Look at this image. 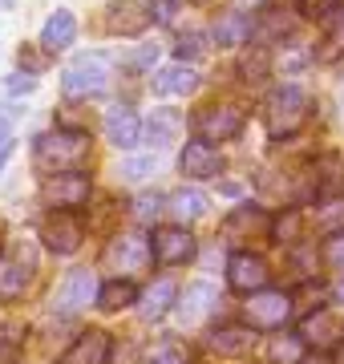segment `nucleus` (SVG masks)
Wrapping results in <instances>:
<instances>
[{
	"label": "nucleus",
	"mask_w": 344,
	"mask_h": 364,
	"mask_svg": "<svg viewBox=\"0 0 344 364\" xmlns=\"http://www.w3.org/2000/svg\"><path fill=\"white\" fill-rule=\"evenodd\" d=\"M33 279V255L21 251V255H9L0 259V299H16Z\"/></svg>",
	"instance_id": "obj_20"
},
{
	"label": "nucleus",
	"mask_w": 344,
	"mask_h": 364,
	"mask_svg": "<svg viewBox=\"0 0 344 364\" xmlns=\"http://www.w3.org/2000/svg\"><path fill=\"white\" fill-rule=\"evenodd\" d=\"M41 195L53 210H77L90 203V178L81 170H65V174H45Z\"/></svg>",
	"instance_id": "obj_5"
},
{
	"label": "nucleus",
	"mask_w": 344,
	"mask_h": 364,
	"mask_svg": "<svg viewBox=\"0 0 344 364\" xmlns=\"http://www.w3.org/2000/svg\"><path fill=\"white\" fill-rule=\"evenodd\" d=\"M33 90H37V77H28V73H25V77L16 73V77L9 81V93H33Z\"/></svg>",
	"instance_id": "obj_40"
},
{
	"label": "nucleus",
	"mask_w": 344,
	"mask_h": 364,
	"mask_svg": "<svg viewBox=\"0 0 344 364\" xmlns=\"http://www.w3.org/2000/svg\"><path fill=\"white\" fill-rule=\"evenodd\" d=\"M239 69H243L247 81H264L272 73V53H267V45H252V53L239 61Z\"/></svg>",
	"instance_id": "obj_29"
},
{
	"label": "nucleus",
	"mask_w": 344,
	"mask_h": 364,
	"mask_svg": "<svg viewBox=\"0 0 344 364\" xmlns=\"http://www.w3.org/2000/svg\"><path fill=\"white\" fill-rule=\"evenodd\" d=\"M146 174H154V158L146 154V158H122V166H118V178L122 182H142Z\"/></svg>",
	"instance_id": "obj_31"
},
{
	"label": "nucleus",
	"mask_w": 344,
	"mask_h": 364,
	"mask_svg": "<svg viewBox=\"0 0 344 364\" xmlns=\"http://www.w3.org/2000/svg\"><path fill=\"white\" fill-rule=\"evenodd\" d=\"M178 130H183V117L174 114V109H154V117L142 126V134H146V142H150V146L174 142V138H178Z\"/></svg>",
	"instance_id": "obj_25"
},
{
	"label": "nucleus",
	"mask_w": 344,
	"mask_h": 364,
	"mask_svg": "<svg viewBox=\"0 0 344 364\" xmlns=\"http://www.w3.org/2000/svg\"><path fill=\"white\" fill-rule=\"evenodd\" d=\"M272 227H276L272 215L259 210V207H252V203H247V207H235L231 219L223 223V231L231 235V239H239V235H272Z\"/></svg>",
	"instance_id": "obj_21"
},
{
	"label": "nucleus",
	"mask_w": 344,
	"mask_h": 364,
	"mask_svg": "<svg viewBox=\"0 0 344 364\" xmlns=\"http://www.w3.org/2000/svg\"><path fill=\"white\" fill-rule=\"evenodd\" d=\"M324 263H328L332 272H344V235H332L328 243H324Z\"/></svg>",
	"instance_id": "obj_35"
},
{
	"label": "nucleus",
	"mask_w": 344,
	"mask_h": 364,
	"mask_svg": "<svg viewBox=\"0 0 344 364\" xmlns=\"http://www.w3.org/2000/svg\"><path fill=\"white\" fill-rule=\"evenodd\" d=\"M296 231H300V215L296 210H288L284 219H276V227H272V235H276L279 243H291L296 239Z\"/></svg>",
	"instance_id": "obj_34"
},
{
	"label": "nucleus",
	"mask_w": 344,
	"mask_h": 364,
	"mask_svg": "<svg viewBox=\"0 0 344 364\" xmlns=\"http://www.w3.org/2000/svg\"><path fill=\"white\" fill-rule=\"evenodd\" d=\"M33 158H37V170H45V174L85 170V162H90V130H65V126H57L53 134H41Z\"/></svg>",
	"instance_id": "obj_1"
},
{
	"label": "nucleus",
	"mask_w": 344,
	"mask_h": 364,
	"mask_svg": "<svg viewBox=\"0 0 344 364\" xmlns=\"http://www.w3.org/2000/svg\"><path fill=\"white\" fill-rule=\"evenodd\" d=\"M106 138L118 150H134V146L142 142V122H138V114H134L130 105H114L106 114Z\"/></svg>",
	"instance_id": "obj_17"
},
{
	"label": "nucleus",
	"mask_w": 344,
	"mask_h": 364,
	"mask_svg": "<svg viewBox=\"0 0 344 364\" xmlns=\"http://www.w3.org/2000/svg\"><path fill=\"white\" fill-rule=\"evenodd\" d=\"M336 299H340V304H344V284H340V287H336Z\"/></svg>",
	"instance_id": "obj_43"
},
{
	"label": "nucleus",
	"mask_w": 344,
	"mask_h": 364,
	"mask_svg": "<svg viewBox=\"0 0 344 364\" xmlns=\"http://www.w3.org/2000/svg\"><path fill=\"white\" fill-rule=\"evenodd\" d=\"M41 239L57 255H73L81 247V239H85V227H81L77 210H49L45 223H41Z\"/></svg>",
	"instance_id": "obj_6"
},
{
	"label": "nucleus",
	"mask_w": 344,
	"mask_h": 364,
	"mask_svg": "<svg viewBox=\"0 0 344 364\" xmlns=\"http://www.w3.org/2000/svg\"><path fill=\"white\" fill-rule=\"evenodd\" d=\"M300 336H304L308 344H316L320 352H332V348H340L344 344V320H336L332 312L316 308V312L300 324Z\"/></svg>",
	"instance_id": "obj_15"
},
{
	"label": "nucleus",
	"mask_w": 344,
	"mask_h": 364,
	"mask_svg": "<svg viewBox=\"0 0 344 364\" xmlns=\"http://www.w3.org/2000/svg\"><path fill=\"white\" fill-rule=\"evenodd\" d=\"M158 210H162V198L158 195H142L138 203H134V219L150 223V219H158Z\"/></svg>",
	"instance_id": "obj_36"
},
{
	"label": "nucleus",
	"mask_w": 344,
	"mask_h": 364,
	"mask_svg": "<svg viewBox=\"0 0 344 364\" xmlns=\"http://www.w3.org/2000/svg\"><path fill=\"white\" fill-rule=\"evenodd\" d=\"M272 364H304L308 360V340L304 336H276L267 348Z\"/></svg>",
	"instance_id": "obj_27"
},
{
	"label": "nucleus",
	"mask_w": 344,
	"mask_h": 364,
	"mask_svg": "<svg viewBox=\"0 0 344 364\" xmlns=\"http://www.w3.org/2000/svg\"><path fill=\"white\" fill-rule=\"evenodd\" d=\"M150 259H154V251H150V239H142V235H114L106 247V267L118 272L122 279L146 272Z\"/></svg>",
	"instance_id": "obj_4"
},
{
	"label": "nucleus",
	"mask_w": 344,
	"mask_h": 364,
	"mask_svg": "<svg viewBox=\"0 0 344 364\" xmlns=\"http://www.w3.org/2000/svg\"><path fill=\"white\" fill-rule=\"evenodd\" d=\"M199 85V77H195V69L186 65V61H178V65H166L154 73V93L158 97H174V93H190Z\"/></svg>",
	"instance_id": "obj_23"
},
{
	"label": "nucleus",
	"mask_w": 344,
	"mask_h": 364,
	"mask_svg": "<svg viewBox=\"0 0 344 364\" xmlns=\"http://www.w3.org/2000/svg\"><path fill=\"white\" fill-rule=\"evenodd\" d=\"M178 170H183L186 178H195V182L219 178V170H223V154H219L207 138H199V142H186L183 154H178Z\"/></svg>",
	"instance_id": "obj_12"
},
{
	"label": "nucleus",
	"mask_w": 344,
	"mask_h": 364,
	"mask_svg": "<svg viewBox=\"0 0 344 364\" xmlns=\"http://www.w3.org/2000/svg\"><path fill=\"white\" fill-rule=\"evenodd\" d=\"M130 304H138V291H134L130 279H109L102 291H97V308L102 312H122V308H130Z\"/></svg>",
	"instance_id": "obj_26"
},
{
	"label": "nucleus",
	"mask_w": 344,
	"mask_h": 364,
	"mask_svg": "<svg viewBox=\"0 0 344 364\" xmlns=\"http://www.w3.org/2000/svg\"><path fill=\"white\" fill-rule=\"evenodd\" d=\"M252 33H255V25H252V16L243 13V9H235V13H223L219 21H215V45L219 49H239V45H247L252 41Z\"/></svg>",
	"instance_id": "obj_19"
},
{
	"label": "nucleus",
	"mask_w": 344,
	"mask_h": 364,
	"mask_svg": "<svg viewBox=\"0 0 344 364\" xmlns=\"http://www.w3.org/2000/svg\"><path fill=\"white\" fill-rule=\"evenodd\" d=\"M203 53H207V37H203V33H186V37L178 41V57H183V61H199Z\"/></svg>",
	"instance_id": "obj_33"
},
{
	"label": "nucleus",
	"mask_w": 344,
	"mask_h": 364,
	"mask_svg": "<svg viewBox=\"0 0 344 364\" xmlns=\"http://www.w3.org/2000/svg\"><path fill=\"white\" fill-rule=\"evenodd\" d=\"M146 364H190V356H186L183 344H162L146 356Z\"/></svg>",
	"instance_id": "obj_32"
},
{
	"label": "nucleus",
	"mask_w": 344,
	"mask_h": 364,
	"mask_svg": "<svg viewBox=\"0 0 344 364\" xmlns=\"http://www.w3.org/2000/svg\"><path fill=\"white\" fill-rule=\"evenodd\" d=\"M97 279H93L90 267H77L61 279V287L53 291V312L57 316H77L81 308H90V299H97Z\"/></svg>",
	"instance_id": "obj_7"
},
{
	"label": "nucleus",
	"mask_w": 344,
	"mask_h": 364,
	"mask_svg": "<svg viewBox=\"0 0 344 364\" xmlns=\"http://www.w3.org/2000/svg\"><path fill=\"white\" fill-rule=\"evenodd\" d=\"M150 13L158 25H171L174 16H178V0H150Z\"/></svg>",
	"instance_id": "obj_37"
},
{
	"label": "nucleus",
	"mask_w": 344,
	"mask_h": 364,
	"mask_svg": "<svg viewBox=\"0 0 344 364\" xmlns=\"http://www.w3.org/2000/svg\"><path fill=\"white\" fill-rule=\"evenodd\" d=\"M61 90L65 97H97L109 90V57L106 53H81L77 61H69L61 73Z\"/></svg>",
	"instance_id": "obj_2"
},
{
	"label": "nucleus",
	"mask_w": 344,
	"mask_h": 364,
	"mask_svg": "<svg viewBox=\"0 0 344 364\" xmlns=\"http://www.w3.org/2000/svg\"><path fill=\"white\" fill-rule=\"evenodd\" d=\"M154 61H158V45H146V49L130 53V61H126V65H130V69H150Z\"/></svg>",
	"instance_id": "obj_39"
},
{
	"label": "nucleus",
	"mask_w": 344,
	"mask_h": 364,
	"mask_svg": "<svg viewBox=\"0 0 344 364\" xmlns=\"http://www.w3.org/2000/svg\"><path fill=\"white\" fill-rule=\"evenodd\" d=\"M73 37H77V16L65 13V9H57L49 21H45V28H41V45L49 53H61L73 45Z\"/></svg>",
	"instance_id": "obj_22"
},
{
	"label": "nucleus",
	"mask_w": 344,
	"mask_h": 364,
	"mask_svg": "<svg viewBox=\"0 0 344 364\" xmlns=\"http://www.w3.org/2000/svg\"><path fill=\"white\" fill-rule=\"evenodd\" d=\"M21 348H25V328L0 324V364H16Z\"/></svg>",
	"instance_id": "obj_30"
},
{
	"label": "nucleus",
	"mask_w": 344,
	"mask_h": 364,
	"mask_svg": "<svg viewBox=\"0 0 344 364\" xmlns=\"http://www.w3.org/2000/svg\"><path fill=\"white\" fill-rule=\"evenodd\" d=\"M174 299H178V287H174L171 279H158V284L138 299V304H142L138 312H142V320H162V316L174 308Z\"/></svg>",
	"instance_id": "obj_24"
},
{
	"label": "nucleus",
	"mask_w": 344,
	"mask_h": 364,
	"mask_svg": "<svg viewBox=\"0 0 344 364\" xmlns=\"http://www.w3.org/2000/svg\"><path fill=\"white\" fill-rule=\"evenodd\" d=\"M291 320V296L288 291H255L247 296V324L255 328H284Z\"/></svg>",
	"instance_id": "obj_11"
},
{
	"label": "nucleus",
	"mask_w": 344,
	"mask_h": 364,
	"mask_svg": "<svg viewBox=\"0 0 344 364\" xmlns=\"http://www.w3.org/2000/svg\"><path fill=\"white\" fill-rule=\"evenodd\" d=\"M13 146H16V138L9 130H0V170H4V162H9V154H13Z\"/></svg>",
	"instance_id": "obj_41"
},
{
	"label": "nucleus",
	"mask_w": 344,
	"mask_h": 364,
	"mask_svg": "<svg viewBox=\"0 0 344 364\" xmlns=\"http://www.w3.org/2000/svg\"><path fill=\"white\" fill-rule=\"evenodd\" d=\"M150 21H154V13L142 0H114L106 9V28L114 37H138Z\"/></svg>",
	"instance_id": "obj_13"
},
{
	"label": "nucleus",
	"mask_w": 344,
	"mask_h": 364,
	"mask_svg": "<svg viewBox=\"0 0 344 364\" xmlns=\"http://www.w3.org/2000/svg\"><path fill=\"white\" fill-rule=\"evenodd\" d=\"M267 279H272L267 263L259 259V255H252V251H235V255L227 259V284H231V291H239V296L264 291Z\"/></svg>",
	"instance_id": "obj_9"
},
{
	"label": "nucleus",
	"mask_w": 344,
	"mask_h": 364,
	"mask_svg": "<svg viewBox=\"0 0 344 364\" xmlns=\"http://www.w3.org/2000/svg\"><path fill=\"white\" fill-rule=\"evenodd\" d=\"M150 251L158 267H178V263L195 259V235L186 227H158L150 235Z\"/></svg>",
	"instance_id": "obj_10"
},
{
	"label": "nucleus",
	"mask_w": 344,
	"mask_h": 364,
	"mask_svg": "<svg viewBox=\"0 0 344 364\" xmlns=\"http://www.w3.org/2000/svg\"><path fill=\"white\" fill-rule=\"evenodd\" d=\"M215 299L219 296H215L211 284H190L183 296H178V304H174V308H178V320H183V324H203V320L215 312Z\"/></svg>",
	"instance_id": "obj_18"
},
{
	"label": "nucleus",
	"mask_w": 344,
	"mask_h": 364,
	"mask_svg": "<svg viewBox=\"0 0 344 364\" xmlns=\"http://www.w3.org/2000/svg\"><path fill=\"white\" fill-rule=\"evenodd\" d=\"M171 215L183 223L207 215V195L203 191H178V195H171Z\"/></svg>",
	"instance_id": "obj_28"
},
{
	"label": "nucleus",
	"mask_w": 344,
	"mask_h": 364,
	"mask_svg": "<svg viewBox=\"0 0 344 364\" xmlns=\"http://www.w3.org/2000/svg\"><path fill=\"white\" fill-rule=\"evenodd\" d=\"M109 352H114L109 332L90 328V332H77V340L69 344V352L61 356V364H109Z\"/></svg>",
	"instance_id": "obj_14"
},
{
	"label": "nucleus",
	"mask_w": 344,
	"mask_h": 364,
	"mask_svg": "<svg viewBox=\"0 0 344 364\" xmlns=\"http://www.w3.org/2000/svg\"><path fill=\"white\" fill-rule=\"evenodd\" d=\"M243 109L239 105H207V109H199V117H195V130H199V138H207V142H231V138H239L243 134Z\"/></svg>",
	"instance_id": "obj_8"
},
{
	"label": "nucleus",
	"mask_w": 344,
	"mask_h": 364,
	"mask_svg": "<svg viewBox=\"0 0 344 364\" xmlns=\"http://www.w3.org/2000/svg\"><path fill=\"white\" fill-rule=\"evenodd\" d=\"M16 117V109L13 105H0V130H9V122Z\"/></svg>",
	"instance_id": "obj_42"
},
{
	"label": "nucleus",
	"mask_w": 344,
	"mask_h": 364,
	"mask_svg": "<svg viewBox=\"0 0 344 364\" xmlns=\"http://www.w3.org/2000/svg\"><path fill=\"white\" fill-rule=\"evenodd\" d=\"M336 223H344V203H324V210H320V227H324V231H336Z\"/></svg>",
	"instance_id": "obj_38"
},
{
	"label": "nucleus",
	"mask_w": 344,
	"mask_h": 364,
	"mask_svg": "<svg viewBox=\"0 0 344 364\" xmlns=\"http://www.w3.org/2000/svg\"><path fill=\"white\" fill-rule=\"evenodd\" d=\"M308 93L296 90V85H284V90H276L272 97H267V134L272 138H288V134H296L300 126L308 122Z\"/></svg>",
	"instance_id": "obj_3"
},
{
	"label": "nucleus",
	"mask_w": 344,
	"mask_h": 364,
	"mask_svg": "<svg viewBox=\"0 0 344 364\" xmlns=\"http://www.w3.org/2000/svg\"><path fill=\"white\" fill-rule=\"evenodd\" d=\"M255 340H259L255 324H223L207 336V348L219 352V356H247L255 348Z\"/></svg>",
	"instance_id": "obj_16"
}]
</instances>
